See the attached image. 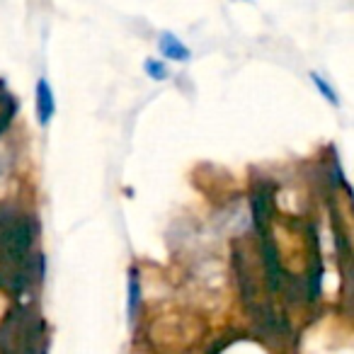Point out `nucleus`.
Returning a JSON list of instances; mask_svg holds the SVG:
<instances>
[{"label": "nucleus", "instance_id": "3", "mask_svg": "<svg viewBox=\"0 0 354 354\" xmlns=\"http://www.w3.org/2000/svg\"><path fill=\"white\" fill-rule=\"evenodd\" d=\"M272 216H274V185L262 180L252 192V221H255L257 233L270 231Z\"/></svg>", "mask_w": 354, "mask_h": 354}, {"label": "nucleus", "instance_id": "10", "mask_svg": "<svg viewBox=\"0 0 354 354\" xmlns=\"http://www.w3.org/2000/svg\"><path fill=\"white\" fill-rule=\"evenodd\" d=\"M146 73L151 75L153 80H165V75H167V68L160 64V61H146Z\"/></svg>", "mask_w": 354, "mask_h": 354}, {"label": "nucleus", "instance_id": "8", "mask_svg": "<svg viewBox=\"0 0 354 354\" xmlns=\"http://www.w3.org/2000/svg\"><path fill=\"white\" fill-rule=\"evenodd\" d=\"M310 80H313V85L320 90V95H323V97L328 100L330 104H335V107H337V104H339L337 93H335V90L330 88L328 83H325V80H323V75H318V73H310Z\"/></svg>", "mask_w": 354, "mask_h": 354}, {"label": "nucleus", "instance_id": "4", "mask_svg": "<svg viewBox=\"0 0 354 354\" xmlns=\"http://www.w3.org/2000/svg\"><path fill=\"white\" fill-rule=\"evenodd\" d=\"M56 112V102H54V93H51V85L44 78L37 83V119H39L41 127L51 122Z\"/></svg>", "mask_w": 354, "mask_h": 354}, {"label": "nucleus", "instance_id": "6", "mask_svg": "<svg viewBox=\"0 0 354 354\" xmlns=\"http://www.w3.org/2000/svg\"><path fill=\"white\" fill-rule=\"evenodd\" d=\"M15 100H12V95L6 90V83L0 80V133H6V129L10 127L12 117H15Z\"/></svg>", "mask_w": 354, "mask_h": 354}, {"label": "nucleus", "instance_id": "1", "mask_svg": "<svg viewBox=\"0 0 354 354\" xmlns=\"http://www.w3.org/2000/svg\"><path fill=\"white\" fill-rule=\"evenodd\" d=\"M0 354H46V325L37 310L15 306L0 320Z\"/></svg>", "mask_w": 354, "mask_h": 354}, {"label": "nucleus", "instance_id": "2", "mask_svg": "<svg viewBox=\"0 0 354 354\" xmlns=\"http://www.w3.org/2000/svg\"><path fill=\"white\" fill-rule=\"evenodd\" d=\"M158 335V342H153L158 354H189L192 344L204 335V328L192 315H165L158 320L151 330V337Z\"/></svg>", "mask_w": 354, "mask_h": 354}, {"label": "nucleus", "instance_id": "9", "mask_svg": "<svg viewBox=\"0 0 354 354\" xmlns=\"http://www.w3.org/2000/svg\"><path fill=\"white\" fill-rule=\"evenodd\" d=\"M12 216H15V212L8 204H0V245H3V238H6V231L10 226Z\"/></svg>", "mask_w": 354, "mask_h": 354}, {"label": "nucleus", "instance_id": "5", "mask_svg": "<svg viewBox=\"0 0 354 354\" xmlns=\"http://www.w3.org/2000/svg\"><path fill=\"white\" fill-rule=\"evenodd\" d=\"M158 49H160L162 59H170V61H189V49L183 44V41L177 39L172 32H162L158 37Z\"/></svg>", "mask_w": 354, "mask_h": 354}, {"label": "nucleus", "instance_id": "7", "mask_svg": "<svg viewBox=\"0 0 354 354\" xmlns=\"http://www.w3.org/2000/svg\"><path fill=\"white\" fill-rule=\"evenodd\" d=\"M138 308H141V284H138V277L131 272L129 277V318H136Z\"/></svg>", "mask_w": 354, "mask_h": 354}]
</instances>
